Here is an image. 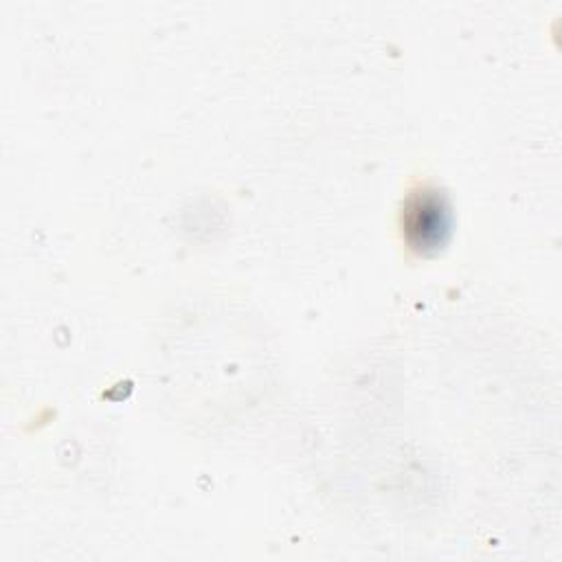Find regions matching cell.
Segmentation results:
<instances>
[{
    "label": "cell",
    "instance_id": "1",
    "mask_svg": "<svg viewBox=\"0 0 562 562\" xmlns=\"http://www.w3.org/2000/svg\"><path fill=\"white\" fill-rule=\"evenodd\" d=\"M406 233L417 248H435L448 233V209L437 193L415 195L406 209Z\"/></svg>",
    "mask_w": 562,
    "mask_h": 562
}]
</instances>
